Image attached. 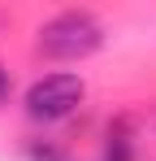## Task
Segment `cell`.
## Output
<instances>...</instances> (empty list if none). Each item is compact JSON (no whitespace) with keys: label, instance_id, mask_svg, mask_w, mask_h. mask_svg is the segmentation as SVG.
Listing matches in <instances>:
<instances>
[{"label":"cell","instance_id":"obj_1","mask_svg":"<svg viewBox=\"0 0 156 161\" xmlns=\"http://www.w3.org/2000/svg\"><path fill=\"white\" fill-rule=\"evenodd\" d=\"M100 44H104V26L87 9H65V13H56V18H48L39 26V53L61 57V61L91 57Z\"/></svg>","mask_w":156,"mask_h":161},{"label":"cell","instance_id":"obj_2","mask_svg":"<svg viewBox=\"0 0 156 161\" xmlns=\"http://www.w3.org/2000/svg\"><path fill=\"white\" fill-rule=\"evenodd\" d=\"M78 100H82V79L78 74H48V79L30 83L26 113L35 122H61L65 113H74Z\"/></svg>","mask_w":156,"mask_h":161},{"label":"cell","instance_id":"obj_3","mask_svg":"<svg viewBox=\"0 0 156 161\" xmlns=\"http://www.w3.org/2000/svg\"><path fill=\"white\" fill-rule=\"evenodd\" d=\"M104 161H134V144H130L126 135H108V144H104Z\"/></svg>","mask_w":156,"mask_h":161},{"label":"cell","instance_id":"obj_4","mask_svg":"<svg viewBox=\"0 0 156 161\" xmlns=\"http://www.w3.org/2000/svg\"><path fill=\"white\" fill-rule=\"evenodd\" d=\"M4 100H9V70L0 65V105H4Z\"/></svg>","mask_w":156,"mask_h":161}]
</instances>
